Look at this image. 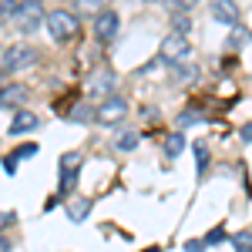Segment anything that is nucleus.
Listing matches in <instances>:
<instances>
[{"label":"nucleus","mask_w":252,"mask_h":252,"mask_svg":"<svg viewBox=\"0 0 252 252\" xmlns=\"http://www.w3.org/2000/svg\"><path fill=\"white\" fill-rule=\"evenodd\" d=\"M239 138H242V145H252V121L239 128Z\"/></svg>","instance_id":"cd10ccee"},{"label":"nucleus","mask_w":252,"mask_h":252,"mask_svg":"<svg viewBox=\"0 0 252 252\" xmlns=\"http://www.w3.org/2000/svg\"><path fill=\"white\" fill-rule=\"evenodd\" d=\"M115 148H118V152H135V148H138V135H135V131H125V135H118Z\"/></svg>","instance_id":"f3484780"},{"label":"nucleus","mask_w":252,"mask_h":252,"mask_svg":"<svg viewBox=\"0 0 252 252\" xmlns=\"http://www.w3.org/2000/svg\"><path fill=\"white\" fill-rule=\"evenodd\" d=\"M125 118H128V101H125V97H118V94L104 97V101L97 104V111H94L97 125H121Z\"/></svg>","instance_id":"423d86ee"},{"label":"nucleus","mask_w":252,"mask_h":252,"mask_svg":"<svg viewBox=\"0 0 252 252\" xmlns=\"http://www.w3.org/2000/svg\"><path fill=\"white\" fill-rule=\"evenodd\" d=\"M172 81H175V84H195V81H198V67L182 61V64H175V67H172Z\"/></svg>","instance_id":"ddd939ff"},{"label":"nucleus","mask_w":252,"mask_h":252,"mask_svg":"<svg viewBox=\"0 0 252 252\" xmlns=\"http://www.w3.org/2000/svg\"><path fill=\"white\" fill-rule=\"evenodd\" d=\"M229 239V232L222 229V225H215L212 232H205V246H219V242H225Z\"/></svg>","instance_id":"412c9836"},{"label":"nucleus","mask_w":252,"mask_h":252,"mask_svg":"<svg viewBox=\"0 0 252 252\" xmlns=\"http://www.w3.org/2000/svg\"><path fill=\"white\" fill-rule=\"evenodd\" d=\"M161 152H165V158H178L182 152H185V135H182V131H172V135L165 138Z\"/></svg>","instance_id":"4468645a"},{"label":"nucleus","mask_w":252,"mask_h":252,"mask_svg":"<svg viewBox=\"0 0 252 252\" xmlns=\"http://www.w3.org/2000/svg\"><path fill=\"white\" fill-rule=\"evenodd\" d=\"M84 91H88V97H91V101H104V97H111V91H115V71H111L108 64L94 67V74L88 78Z\"/></svg>","instance_id":"39448f33"},{"label":"nucleus","mask_w":252,"mask_h":252,"mask_svg":"<svg viewBox=\"0 0 252 252\" xmlns=\"http://www.w3.org/2000/svg\"><path fill=\"white\" fill-rule=\"evenodd\" d=\"M118 27H121V17H118V10H111V7L97 10V17H94V37L101 40V44L115 40V37H118Z\"/></svg>","instance_id":"0eeeda50"},{"label":"nucleus","mask_w":252,"mask_h":252,"mask_svg":"<svg viewBox=\"0 0 252 252\" xmlns=\"http://www.w3.org/2000/svg\"><path fill=\"white\" fill-rule=\"evenodd\" d=\"M145 252H158V249H145Z\"/></svg>","instance_id":"7c9ffc66"},{"label":"nucleus","mask_w":252,"mask_h":252,"mask_svg":"<svg viewBox=\"0 0 252 252\" xmlns=\"http://www.w3.org/2000/svg\"><path fill=\"white\" fill-rule=\"evenodd\" d=\"M17 165H20V161H17L14 155H7V158H3V172H7V175H17Z\"/></svg>","instance_id":"a878e982"},{"label":"nucleus","mask_w":252,"mask_h":252,"mask_svg":"<svg viewBox=\"0 0 252 252\" xmlns=\"http://www.w3.org/2000/svg\"><path fill=\"white\" fill-rule=\"evenodd\" d=\"M94 209V198H84V195H74L71 202H67V219L71 222H84L88 215Z\"/></svg>","instance_id":"9d476101"},{"label":"nucleus","mask_w":252,"mask_h":252,"mask_svg":"<svg viewBox=\"0 0 252 252\" xmlns=\"http://www.w3.org/2000/svg\"><path fill=\"white\" fill-rule=\"evenodd\" d=\"M44 27H47V34L54 37V44H71V40L81 34V20H78L74 10H47Z\"/></svg>","instance_id":"f257e3e1"},{"label":"nucleus","mask_w":252,"mask_h":252,"mask_svg":"<svg viewBox=\"0 0 252 252\" xmlns=\"http://www.w3.org/2000/svg\"><path fill=\"white\" fill-rule=\"evenodd\" d=\"M27 88L24 84H7V88H0V108H7V111H20V104L27 101Z\"/></svg>","instance_id":"1a4fd4ad"},{"label":"nucleus","mask_w":252,"mask_h":252,"mask_svg":"<svg viewBox=\"0 0 252 252\" xmlns=\"http://www.w3.org/2000/svg\"><path fill=\"white\" fill-rule=\"evenodd\" d=\"M40 118L31 115V111H17V118L10 121V135H27V131H37Z\"/></svg>","instance_id":"9b49d317"},{"label":"nucleus","mask_w":252,"mask_h":252,"mask_svg":"<svg viewBox=\"0 0 252 252\" xmlns=\"http://www.w3.org/2000/svg\"><path fill=\"white\" fill-rule=\"evenodd\" d=\"M47 17V10H44V3L40 0H17V7H14V27H17L20 37H31L34 31H37L40 24Z\"/></svg>","instance_id":"f03ea898"},{"label":"nucleus","mask_w":252,"mask_h":252,"mask_svg":"<svg viewBox=\"0 0 252 252\" xmlns=\"http://www.w3.org/2000/svg\"><path fill=\"white\" fill-rule=\"evenodd\" d=\"M172 31L189 37V31H192V17H189V14H172Z\"/></svg>","instance_id":"dca6fc26"},{"label":"nucleus","mask_w":252,"mask_h":252,"mask_svg":"<svg viewBox=\"0 0 252 252\" xmlns=\"http://www.w3.org/2000/svg\"><path fill=\"white\" fill-rule=\"evenodd\" d=\"M14 7H17V0H0V20L14 17Z\"/></svg>","instance_id":"393cba45"},{"label":"nucleus","mask_w":252,"mask_h":252,"mask_svg":"<svg viewBox=\"0 0 252 252\" xmlns=\"http://www.w3.org/2000/svg\"><path fill=\"white\" fill-rule=\"evenodd\" d=\"M189 54H192V44H189V37L185 34H168V37H161V47H158V64H168V67H175V64H182V61H189Z\"/></svg>","instance_id":"20e7f679"},{"label":"nucleus","mask_w":252,"mask_h":252,"mask_svg":"<svg viewBox=\"0 0 252 252\" xmlns=\"http://www.w3.org/2000/svg\"><path fill=\"white\" fill-rule=\"evenodd\" d=\"M195 3H198V0H168V17H172V14H189Z\"/></svg>","instance_id":"6ab92c4d"},{"label":"nucleus","mask_w":252,"mask_h":252,"mask_svg":"<svg viewBox=\"0 0 252 252\" xmlns=\"http://www.w3.org/2000/svg\"><path fill=\"white\" fill-rule=\"evenodd\" d=\"M108 0H74V10H104Z\"/></svg>","instance_id":"4be33fe9"},{"label":"nucleus","mask_w":252,"mask_h":252,"mask_svg":"<svg viewBox=\"0 0 252 252\" xmlns=\"http://www.w3.org/2000/svg\"><path fill=\"white\" fill-rule=\"evenodd\" d=\"M67 121H74V125H91L94 115H91V108H88V104H74V108H71V115H67Z\"/></svg>","instance_id":"2eb2a0df"},{"label":"nucleus","mask_w":252,"mask_h":252,"mask_svg":"<svg viewBox=\"0 0 252 252\" xmlns=\"http://www.w3.org/2000/svg\"><path fill=\"white\" fill-rule=\"evenodd\" d=\"M81 161H84L81 152H64L61 155V168H81Z\"/></svg>","instance_id":"aec40b11"},{"label":"nucleus","mask_w":252,"mask_h":252,"mask_svg":"<svg viewBox=\"0 0 252 252\" xmlns=\"http://www.w3.org/2000/svg\"><path fill=\"white\" fill-rule=\"evenodd\" d=\"M239 252H252V246H239Z\"/></svg>","instance_id":"c756f323"},{"label":"nucleus","mask_w":252,"mask_h":252,"mask_svg":"<svg viewBox=\"0 0 252 252\" xmlns=\"http://www.w3.org/2000/svg\"><path fill=\"white\" fill-rule=\"evenodd\" d=\"M37 64V51L31 44H14L3 51V61H0V78H10V74H20L27 67Z\"/></svg>","instance_id":"7ed1b4c3"},{"label":"nucleus","mask_w":252,"mask_h":252,"mask_svg":"<svg viewBox=\"0 0 252 252\" xmlns=\"http://www.w3.org/2000/svg\"><path fill=\"white\" fill-rule=\"evenodd\" d=\"M212 20L215 24H225V27H239V7L235 0H212Z\"/></svg>","instance_id":"6e6552de"},{"label":"nucleus","mask_w":252,"mask_h":252,"mask_svg":"<svg viewBox=\"0 0 252 252\" xmlns=\"http://www.w3.org/2000/svg\"><path fill=\"white\" fill-rule=\"evenodd\" d=\"M192 155H195V168H198V178L209 172V161H212V152H209V141H192Z\"/></svg>","instance_id":"f8f14e48"},{"label":"nucleus","mask_w":252,"mask_h":252,"mask_svg":"<svg viewBox=\"0 0 252 252\" xmlns=\"http://www.w3.org/2000/svg\"><path fill=\"white\" fill-rule=\"evenodd\" d=\"M249 37H252L249 31H239V27H235V31H232V37H229V51H235V47H242V44H246Z\"/></svg>","instance_id":"5701e85b"},{"label":"nucleus","mask_w":252,"mask_h":252,"mask_svg":"<svg viewBox=\"0 0 252 252\" xmlns=\"http://www.w3.org/2000/svg\"><path fill=\"white\" fill-rule=\"evenodd\" d=\"M198 121H202V115H198L195 108H185V111L178 115V131H182V128H189V125H198Z\"/></svg>","instance_id":"a211bd4d"},{"label":"nucleus","mask_w":252,"mask_h":252,"mask_svg":"<svg viewBox=\"0 0 252 252\" xmlns=\"http://www.w3.org/2000/svg\"><path fill=\"white\" fill-rule=\"evenodd\" d=\"M37 155V145H34V141H27V145H20L17 152H14V158H17V161H24V158H34Z\"/></svg>","instance_id":"b1692460"},{"label":"nucleus","mask_w":252,"mask_h":252,"mask_svg":"<svg viewBox=\"0 0 252 252\" xmlns=\"http://www.w3.org/2000/svg\"><path fill=\"white\" fill-rule=\"evenodd\" d=\"M185 252H205V239H192V242H185Z\"/></svg>","instance_id":"bb28decb"},{"label":"nucleus","mask_w":252,"mask_h":252,"mask_svg":"<svg viewBox=\"0 0 252 252\" xmlns=\"http://www.w3.org/2000/svg\"><path fill=\"white\" fill-rule=\"evenodd\" d=\"M0 252H10V239L7 235H0Z\"/></svg>","instance_id":"c85d7f7f"}]
</instances>
